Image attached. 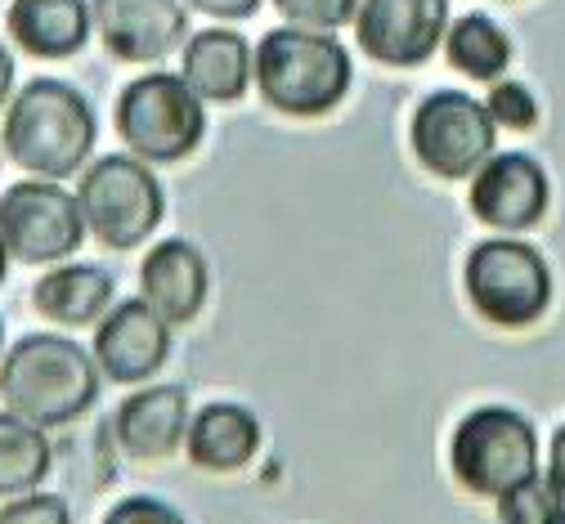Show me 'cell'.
<instances>
[{"label": "cell", "instance_id": "d4e9b609", "mask_svg": "<svg viewBox=\"0 0 565 524\" xmlns=\"http://www.w3.org/2000/svg\"><path fill=\"white\" fill-rule=\"evenodd\" d=\"M547 511H552L547 480H525V484H516L512 493L499 498V520L503 524H543Z\"/></svg>", "mask_w": 565, "mask_h": 524}, {"label": "cell", "instance_id": "7402d4cb", "mask_svg": "<svg viewBox=\"0 0 565 524\" xmlns=\"http://www.w3.org/2000/svg\"><path fill=\"white\" fill-rule=\"evenodd\" d=\"M274 10L288 19L292 28L337 32V28H345V23H355L360 0H274Z\"/></svg>", "mask_w": 565, "mask_h": 524}, {"label": "cell", "instance_id": "7a4b0ae2", "mask_svg": "<svg viewBox=\"0 0 565 524\" xmlns=\"http://www.w3.org/2000/svg\"><path fill=\"white\" fill-rule=\"evenodd\" d=\"M99 121L90 99L58 77H32L6 108L0 143L19 171L36 180H73L90 167Z\"/></svg>", "mask_w": 565, "mask_h": 524}, {"label": "cell", "instance_id": "ba28073f", "mask_svg": "<svg viewBox=\"0 0 565 524\" xmlns=\"http://www.w3.org/2000/svg\"><path fill=\"white\" fill-rule=\"evenodd\" d=\"M408 143L417 167L436 180H471L499 153V126L467 90H436L413 108Z\"/></svg>", "mask_w": 565, "mask_h": 524}, {"label": "cell", "instance_id": "4316f807", "mask_svg": "<svg viewBox=\"0 0 565 524\" xmlns=\"http://www.w3.org/2000/svg\"><path fill=\"white\" fill-rule=\"evenodd\" d=\"M184 6L206 19H221V23H243L260 10V0H184Z\"/></svg>", "mask_w": 565, "mask_h": 524}, {"label": "cell", "instance_id": "9a60e30c", "mask_svg": "<svg viewBox=\"0 0 565 524\" xmlns=\"http://www.w3.org/2000/svg\"><path fill=\"white\" fill-rule=\"evenodd\" d=\"M206 291H211L206 256L184 238H162L145 256V265H139V296H145L171 328H184L202 314Z\"/></svg>", "mask_w": 565, "mask_h": 524}, {"label": "cell", "instance_id": "83f0119b", "mask_svg": "<svg viewBox=\"0 0 565 524\" xmlns=\"http://www.w3.org/2000/svg\"><path fill=\"white\" fill-rule=\"evenodd\" d=\"M547 493L556 506H565V426L552 435V448H547Z\"/></svg>", "mask_w": 565, "mask_h": 524}, {"label": "cell", "instance_id": "30bf717a", "mask_svg": "<svg viewBox=\"0 0 565 524\" xmlns=\"http://www.w3.org/2000/svg\"><path fill=\"white\" fill-rule=\"evenodd\" d=\"M449 32V0H360L355 41L382 67H422Z\"/></svg>", "mask_w": 565, "mask_h": 524}, {"label": "cell", "instance_id": "44dd1931", "mask_svg": "<svg viewBox=\"0 0 565 524\" xmlns=\"http://www.w3.org/2000/svg\"><path fill=\"white\" fill-rule=\"evenodd\" d=\"M445 58L471 82H503V72L512 67V41L508 32L493 23L489 14H462L445 32Z\"/></svg>", "mask_w": 565, "mask_h": 524}, {"label": "cell", "instance_id": "2e32d148", "mask_svg": "<svg viewBox=\"0 0 565 524\" xmlns=\"http://www.w3.org/2000/svg\"><path fill=\"white\" fill-rule=\"evenodd\" d=\"M260 417L243 404L216 399V404H202L189 417V435H184V453L198 471L211 475H234L243 467H252V458L260 453Z\"/></svg>", "mask_w": 565, "mask_h": 524}, {"label": "cell", "instance_id": "f546056e", "mask_svg": "<svg viewBox=\"0 0 565 524\" xmlns=\"http://www.w3.org/2000/svg\"><path fill=\"white\" fill-rule=\"evenodd\" d=\"M6 274H10V252H6V238H0V287H6Z\"/></svg>", "mask_w": 565, "mask_h": 524}, {"label": "cell", "instance_id": "ac0fdd59", "mask_svg": "<svg viewBox=\"0 0 565 524\" xmlns=\"http://www.w3.org/2000/svg\"><path fill=\"white\" fill-rule=\"evenodd\" d=\"M32 306L41 319L58 328H90L117 306V282L104 265L63 260V265H50L45 278H36Z\"/></svg>", "mask_w": 565, "mask_h": 524}, {"label": "cell", "instance_id": "7c38bea8", "mask_svg": "<svg viewBox=\"0 0 565 524\" xmlns=\"http://www.w3.org/2000/svg\"><path fill=\"white\" fill-rule=\"evenodd\" d=\"M90 19L104 50L135 67L162 63L193 36L184 0H90Z\"/></svg>", "mask_w": 565, "mask_h": 524}, {"label": "cell", "instance_id": "9c48e42d", "mask_svg": "<svg viewBox=\"0 0 565 524\" xmlns=\"http://www.w3.org/2000/svg\"><path fill=\"white\" fill-rule=\"evenodd\" d=\"M0 238L19 265H63L86 243V220L77 193L58 180H19L0 193Z\"/></svg>", "mask_w": 565, "mask_h": 524}, {"label": "cell", "instance_id": "d6986e66", "mask_svg": "<svg viewBox=\"0 0 565 524\" xmlns=\"http://www.w3.org/2000/svg\"><path fill=\"white\" fill-rule=\"evenodd\" d=\"M6 28L14 45L41 63H58L86 50L90 41V0H14Z\"/></svg>", "mask_w": 565, "mask_h": 524}, {"label": "cell", "instance_id": "5b68a950", "mask_svg": "<svg viewBox=\"0 0 565 524\" xmlns=\"http://www.w3.org/2000/svg\"><path fill=\"white\" fill-rule=\"evenodd\" d=\"M77 206L86 220V234L108 252L145 247L167 215L162 180L149 162L130 153L95 158L77 180Z\"/></svg>", "mask_w": 565, "mask_h": 524}, {"label": "cell", "instance_id": "4fadbf2b", "mask_svg": "<svg viewBox=\"0 0 565 524\" xmlns=\"http://www.w3.org/2000/svg\"><path fill=\"white\" fill-rule=\"evenodd\" d=\"M547 171L530 153H493L471 175V215L499 234H525L547 215Z\"/></svg>", "mask_w": 565, "mask_h": 524}, {"label": "cell", "instance_id": "3957f363", "mask_svg": "<svg viewBox=\"0 0 565 524\" xmlns=\"http://www.w3.org/2000/svg\"><path fill=\"white\" fill-rule=\"evenodd\" d=\"M252 82L260 99L297 121L328 117L341 108L355 82V63L350 50L332 32H310V28H274L260 36L252 50Z\"/></svg>", "mask_w": 565, "mask_h": 524}, {"label": "cell", "instance_id": "484cf974", "mask_svg": "<svg viewBox=\"0 0 565 524\" xmlns=\"http://www.w3.org/2000/svg\"><path fill=\"white\" fill-rule=\"evenodd\" d=\"M104 524H189L171 502L162 498H149V493H135V498H121L108 506Z\"/></svg>", "mask_w": 565, "mask_h": 524}, {"label": "cell", "instance_id": "8992f818", "mask_svg": "<svg viewBox=\"0 0 565 524\" xmlns=\"http://www.w3.org/2000/svg\"><path fill=\"white\" fill-rule=\"evenodd\" d=\"M449 471L467 493L493 502L525 480H539L534 421L508 404L471 408L449 439Z\"/></svg>", "mask_w": 565, "mask_h": 524}, {"label": "cell", "instance_id": "1f68e13d", "mask_svg": "<svg viewBox=\"0 0 565 524\" xmlns=\"http://www.w3.org/2000/svg\"><path fill=\"white\" fill-rule=\"evenodd\" d=\"M0 354H6V319H0Z\"/></svg>", "mask_w": 565, "mask_h": 524}, {"label": "cell", "instance_id": "6da1fadb", "mask_svg": "<svg viewBox=\"0 0 565 524\" xmlns=\"http://www.w3.org/2000/svg\"><path fill=\"white\" fill-rule=\"evenodd\" d=\"M104 372L95 354L58 332L19 336L0 354V404L41 430H63L99 404Z\"/></svg>", "mask_w": 565, "mask_h": 524}, {"label": "cell", "instance_id": "277c9868", "mask_svg": "<svg viewBox=\"0 0 565 524\" xmlns=\"http://www.w3.org/2000/svg\"><path fill=\"white\" fill-rule=\"evenodd\" d=\"M113 126L130 158L149 167H175L198 153L206 135V108L180 72H145L117 95Z\"/></svg>", "mask_w": 565, "mask_h": 524}, {"label": "cell", "instance_id": "52a82bcc", "mask_svg": "<svg viewBox=\"0 0 565 524\" xmlns=\"http://www.w3.org/2000/svg\"><path fill=\"white\" fill-rule=\"evenodd\" d=\"M462 287L471 310L503 332L534 328L552 306V269L543 252L512 234L484 238L471 247L462 265Z\"/></svg>", "mask_w": 565, "mask_h": 524}, {"label": "cell", "instance_id": "cb8c5ba5", "mask_svg": "<svg viewBox=\"0 0 565 524\" xmlns=\"http://www.w3.org/2000/svg\"><path fill=\"white\" fill-rule=\"evenodd\" d=\"M0 524H73V511L58 493H19L0 506Z\"/></svg>", "mask_w": 565, "mask_h": 524}, {"label": "cell", "instance_id": "603a6c76", "mask_svg": "<svg viewBox=\"0 0 565 524\" xmlns=\"http://www.w3.org/2000/svg\"><path fill=\"white\" fill-rule=\"evenodd\" d=\"M484 108H489L493 126H508V130H530V126L539 121V104H534L530 86H521V82H512V77H508V82H493Z\"/></svg>", "mask_w": 565, "mask_h": 524}, {"label": "cell", "instance_id": "f1b7e54d", "mask_svg": "<svg viewBox=\"0 0 565 524\" xmlns=\"http://www.w3.org/2000/svg\"><path fill=\"white\" fill-rule=\"evenodd\" d=\"M14 82H19V67H14V50L0 41V113L10 108V99H14Z\"/></svg>", "mask_w": 565, "mask_h": 524}, {"label": "cell", "instance_id": "ffe728a7", "mask_svg": "<svg viewBox=\"0 0 565 524\" xmlns=\"http://www.w3.org/2000/svg\"><path fill=\"white\" fill-rule=\"evenodd\" d=\"M54 471L50 435L19 413H0V498L36 493Z\"/></svg>", "mask_w": 565, "mask_h": 524}, {"label": "cell", "instance_id": "5bb4252c", "mask_svg": "<svg viewBox=\"0 0 565 524\" xmlns=\"http://www.w3.org/2000/svg\"><path fill=\"white\" fill-rule=\"evenodd\" d=\"M189 417L184 386H139L113 413V439L135 462H167L184 448Z\"/></svg>", "mask_w": 565, "mask_h": 524}, {"label": "cell", "instance_id": "4dcf8cb0", "mask_svg": "<svg viewBox=\"0 0 565 524\" xmlns=\"http://www.w3.org/2000/svg\"><path fill=\"white\" fill-rule=\"evenodd\" d=\"M543 524H565V506H556V502H552V511H547V520H543Z\"/></svg>", "mask_w": 565, "mask_h": 524}, {"label": "cell", "instance_id": "8fae6325", "mask_svg": "<svg viewBox=\"0 0 565 524\" xmlns=\"http://www.w3.org/2000/svg\"><path fill=\"white\" fill-rule=\"evenodd\" d=\"M90 354L104 372V382L149 386L171 359V323L145 301V296H130V301H117L95 323Z\"/></svg>", "mask_w": 565, "mask_h": 524}, {"label": "cell", "instance_id": "e0dca14e", "mask_svg": "<svg viewBox=\"0 0 565 524\" xmlns=\"http://www.w3.org/2000/svg\"><path fill=\"white\" fill-rule=\"evenodd\" d=\"M180 77L202 104H238L252 86V45L234 28H206L184 41Z\"/></svg>", "mask_w": 565, "mask_h": 524}]
</instances>
